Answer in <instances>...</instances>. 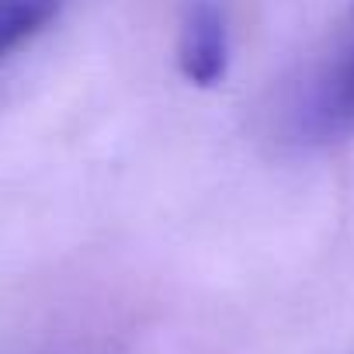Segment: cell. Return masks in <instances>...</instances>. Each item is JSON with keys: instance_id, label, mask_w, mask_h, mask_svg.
<instances>
[{"instance_id": "3957f363", "label": "cell", "mask_w": 354, "mask_h": 354, "mask_svg": "<svg viewBox=\"0 0 354 354\" xmlns=\"http://www.w3.org/2000/svg\"><path fill=\"white\" fill-rule=\"evenodd\" d=\"M63 8L66 0H0V59L35 39Z\"/></svg>"}, {"instance_id": "7a4b0ae2", "label": "cell", "mask_w": 354, "mask_h": 354, "mask_svg": "<svg viewBox=\"0 0 354 354\" xmlns=\"http://www.w3.org/2000/svg\"><path fill=\"white\" fill-rule=\"evenodd\" d=\"M302 129L323 142L354 136V32L313 87V97L302 108Z\"/></svg>"}, {"instance_id": "6da1fadb", "label": "cell", "mask_w": 354, "mask_h": 354, "mask_svg": "<svg viewBox=\"0 0 354 354\" xmlns=\"http://www.w3.org/2000/svg\"><path fill=\"white\" fill-rule=\"evenodd\" d=\"M177 66L195 87H216L230 66V28L216 0H195L181 21Z\"/></svg>"}]
</instances>
